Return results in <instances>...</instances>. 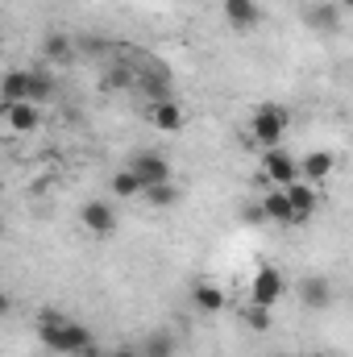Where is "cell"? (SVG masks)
I'll return each instance as SVG.
<instances>
[{"label":"cell","mask_w":353,"mask_h":357,"mask_svg":"<svg viewBox=\"0 0 353 357\" xmlns=\"http://www.w3.org/2000/svg\"><path fill=\"white\" fill-rule=\"evenodd\" d=\"M38 333H42V341H46L54 354H84V349L96 345L84 324L67 320V316L54 312V307H42V312H38Z\"/></svg>","instance_id":"1"},{"label":"cell","mask_w":353,"mask_h":357,"mask_svg":"<svg viewBox=\"0 0 353 357\" xmlns=\"http://www.w3.org/2000/svg\"><path fill=\"white\" fill-rule=\"evenodd\" d=\"M283 133H287V108H278V104H262L254 116H250V137L266 146V150H274L278 142H283Z\"/></svg>","instance_id":"2"},{"label":"cell","mask_w":353,"mask_h":357,"mask_svg":"<svg viewBox=\"0 0 353 357\" xmlns=\"http://www.w3.org/2000/svg\"><path fill=\"white\" fill-rule=\"evenodd\" d=\"M283 291H287V278L278 274V270L262 266L254 274V291H250V303L254 307H274L278 299H283Z\"/></svg>","instance_id":"3"},{"label":"cell","mask_w":353,"mask_h":357,"mask_svg":"<svg viewBox=\"0 0 353 357\" xmlns=\"http://www.w3.org/2000/svg\"><path fill=\"white\" fill-rule=\"evenodd\" d=\"M262 175L270 178L274 187H287V183H295V178H299V162H295L291 154H283V150L274 146V150H266Z\"/></svg>","instance_id":"4"},{"label":"cell","mask_w":353,"mask_h":357,"mask_svg":"<svg viewBox=\"0 0 353 357\" xmlns=\"http://www.w3.org/2000/svg\"><path fill=\"white\" fill-rule=\"evenodd\" d=\"M129 171H133V178H137L142 187H150V183H171V162H167L163 154H137Z\"/></svg>","instance_id":"5"},{"label":"cell","mask_w":353,"mask_h":357,"mask_svg":"<svg viewBox=\"0 0 353 357\" xmlns=\"http://www.w3.org/2000/svg\"><path fill=\"white\" fill-rule=\"evenodd\" d=\"M80 220H84V229H88V233H96V237H108V233L117 229V212H112V204H104V199H91V204H84Z\"/></svg>","instance_id":"6"},{"label":"cell","mask_w":353,"mask_h":357,"mask_svg":"<svg viewBox=\"0 0 353 357\" xmlns=\"http://www.w3.org/2000/svg\"><path fill=\"white\" fill-rule=\"evenodd\" d=\"M4 121H8L13 133H33V129L42 125V112H38V104L17 100V104H4Z\"/></svg>","instance_id":"7"},{"label":"cell","mask_w":353,"mask_h":357,"mask_svg":"<svg viewBox=\"0 0 353 357\" xmlns=\"http://www.w3.org/2000/svg\"><path fill=\"white\" fill-rule=\"evenodd\" d=\"M150 125L163 129V133H179V129L187 125V112L179 108L175 100H154V104H150Z\"/></svg>","instance_id":"8"},{"label":"cell","mask_w":353,"mask_h":357,"mask_svg":"<svg viewBox=\"0 0 353 357\" xmlns=\"http://www.w3.org/2000/svg\"><path fill=\"white\" fill-rule=\"evenodd\" d=\"M220 13H225V21H229L233 29H254V25H258V4H254V0H225Z\"/></svg>","instance_id":"9"},{"label":"cell","mask_w":353,"mask_h":357,"mask_svg":"<svg viewBox=\"0 0 353 357\" xmlns=\"http://www.w3.org/2000/svg\"><path fill=\"white\" fill-rule=\"evenodd\" d=\"M333 167H337V158H333L329 150H320V154H308V158L299 162V178H303V183H324V178L333 175Z\"/></svg>","instance_id":"10"},{"label":"cell","mask_w":353,"mask_h":357,"mask_svg":"<svg viewBox=\"0 0 353 357\" xmlns=\"http://www.w3.org/2000/svg\"><path fill=\"white\" fill-rule=\"evenodd\" d=\"M283 195H287L291 212H308V216H312V212H316V204H320V199H316V191H312V183H303V178L287 183V187H283Z\"/></svg>","instance_id":"11"},{"label":"cell","mask_w":353,"mask_h":357,"mask_svg":"<svg viewBox=\"0 0 353 357\" xmlns=\"http://www.w3.org/2000/svg\"><path fill=\"white\" fill-rule=\"evenodd\" d=\"M191 299H195V307H200V312H208V316H212V312H225V303H229V299H225V291H220V287H212V282H200V287L191 291Z\"/></svg>","instance_id":"12"},{"label":"cell","mask_w":353,"mask_h":357,"mask_svg":"<svg viewBox=\"0 0 353 357\" xmlns=\"http://www.w3.org/2000/svg\"><path fill=\"white\" fill-rule=\"evenodd\" d=\"M0 96H4V104L29 100V71H8V75L0 79Z\"/></svg>","instance_id":"13"},{"label":"cell","mask_w":353,"mask_h":357,"mask_svg":"<svg viewBox=\"0 0 353 357\" xmlns=\"http://www.w3.org/2000/svg\"><path fill=\"white\" fill-rule=\"evenodd\" d=\"M258 208H262V216H266V220H283V225L291 220V204H287V195H283V187H274V191L266 195V199L258 204Z\"/></svg>","instance_id":"14"},{"label":"cell","mask_w":353,"mask_h":357,"mask_svg":"<svg viewBox=\"0 0 353 357\" xmlns=\"http://www.w3.org/2000/svg\"><path fill=\"white\" fill-rule=\"evenodd\" d=\"M142 195L150 199V208H171V204H179L175 183H150V187H142Z\"/></svg>","instance_id":"15"},{"label":"cell","mask_w":353,"mask_h":357,"mask_svg":"<svg viewBox=\"0 0 353 357\" xmlns=\"http://www.w3.org/2000/svg\"><path fill=\"white\" fill-rule=\"evenodd\" d=\"M329 299H333V291H329L324 278H308L303 282V303L308 307H329Z\"/></svg>","instance_id":"16"},{"label":"cell","mask_w":353,"mask_h":357,"mask_svg":"<svg viewBox=\"0 0 353 357\" xmlns=\"http://www.w3.org/2000/svg\"><path fill=\"white\" fill-rule=\"evenodd\" d=\"M308 21L320 25V29H337L341 25V8L337 4H316V8H308Z\"/></svg>","instance_id":"17"},{"label":"cell","mask_w":353,"mask_h":357,"mask_svg":"<svg viewBox=\"0 0 353 357\" xmlns=\"http://www.w3.org/2000/svg\"><path fill=\"white\" fill-rule=\"evenodd\" d=\"M142 357H175V337H171V333H154V337H146Z\"/></svg>","instance_id":"18"},{"label":"cell","mask_w":353,"mask_h":357,"mask_svg":"<svg viewBox=\"0 0 353 357\" xmlns=\"http://www.w3.org/2000/svg\"><path fill=\"white\" fill-rule=\"evenodd\" d=\"M112 195H121V199H133V195H142V183L133 178V171H121V175L112 178Z\"/></svg>","instance_id":"19"},{"label":"cell","mask_w":353,"mask_h":357,"mask_svg":"<svg viewBox=\"0 0 353 357\" xmlns=\"http://www.w3.org/2000/svg\"><path fill=\"white\" fill-rule=\"evenodd\" d=\"M50 96H54V79L29 71V104H42V100H50Z\"/></svg>","instance_id":"20"},{"label":"cell","mask_w":353,"mask_h":357,"mask_svg":"<svg viewBox=\"0 0 353 357\" xmlns=\"http://www.w3.org/2000/svg\"><path fill=\"white\" fill-rule=\"evenodd\" d=\"M142 88H146V96H150V104H154V100H171V96H167V79L154 75V67L142 75Z\"/></svg>","instance_id":"21"},{"label":"cell","mask_w":353,"mask_h":357,"mask_svg":"<svg viewBox=\"0 0 353 357\" xmlns=\"http://www.w3.org/2000/svg\"><path fill=\"white\" fill-rule=\"evenodd\" d=\"M246 324H250L254 333H266V328H270V307H254V303H250V312H246Z\"/></svg>","instance_id":"22"},{"label":"cell","mask_w":353,"mask_h":357,"mask_svg":"<svg viewBox=\"0 0 353 357\" xmlns=\"http://www.w3.org/2000/svg\"><path fill=\"white\" fill-rule=\"evenodd\" d=\"M46 54H50V59H67V54H71V42H67L63 33H50V38H46Z\"/></svg>","instance_id":"23"},{"label":"cell","mask_w":353,"mask_h":357,"mask_svg":"<svg viewBox=\"0 0 353 357\" xmlns=\"http://www.w3.org/2000/svg\"><path fill=\"white\" fill-rule=\"evenodd\" d=\"M8 312H13V299H8V295H4V291H0V320H4V316H8Z\"/></svg>","instance_id":"24"},{"label":"cell","mask_w":353,"mask_h":357,"mask_svg":"<svg viewBox=\"0 0 353 357\" xmlns=\"http://www.w3.org/2000/svg\"><path fill=\"white\" fill-rule=\"evenodd\" d=\"M104 357H137L133 349H117V354H104Z\"/></svg>","instance_id":"25"},{"label":"cell","mask_w":353,"mask_h":357,"mask_svg":"<svg viewBox=\"0 0 353 357\" xmlns=\"http://www.w3.org/2000/svg\"><path fill=\"white\" fill-rule=\"evenodd\" d=\"M75 357H104V354H100V349L91 345V349H84V354H75Z\"/></svg>","instance_id":"26"},{"label":"cell","mask_w":353,"mask_h":357,"mask_svg":"<svg viewBox=\"0 0 353 357\" xmlns=\"http://www.w3.org/2000/svg\"><path fill=\"white\" fill-rule=\"evenodd\" d=\"M337 8H341V13H345V8H353V0H337Z\"/></svg>","instance_id":"27"},{"label":"cell","mask_w":353,"mask_h":357,"mask_svg":"<svg viewBox=\"0 0 353 357\" xmlns=\"http://www.w3.org/2000/svg\"><path fill=\"white\" fill-rule=\"evenodd\" d=\"M308 357H329V354H308Z\"/></svg>","instance_id":"28"}]
</instances>
